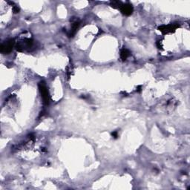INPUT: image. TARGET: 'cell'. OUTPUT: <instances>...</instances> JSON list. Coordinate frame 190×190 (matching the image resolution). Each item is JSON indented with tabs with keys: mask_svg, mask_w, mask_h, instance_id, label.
<instances>
[{
	"mask_svg": "<svg viewBox=\"0 0 190 190\" xmlns=\"http://www.w3.org/2000/svg\"><path fill=\"white\" fill-rule=\"evenodd\" d=\"M111 135H112V137L114 138H118V133H117V131H115V132H113L112 133H111Z\"/></svg>",
	"mask_w": 190,
	"mask_h": 190,
	"instance_id": "cell-9",
	"label": "cell"
},
{
	"mask_svg": "<svg viewBox=\"0 0 190 190\" xmlns=\"http://www.w3.org/2000/svg\"><path fill=\"white\" fill-rule=\"evenodd\" d=\"M178 26V24H171V25H162V26L158 28V30L161 31L162 33H168V32H172V31H175Z\"/></svg>",
	"mask_w": 190,
	"mask_h": 190,
	"instance_id": "cell-3",
	"label": "cell"
},
{
	"mask_svg": "<svg viewBox=\"0 0 190 190\" xmlns=\"http://www.w3.org/2000/svg\"><path fill=\"white\" fill-rule=\"evenodd\" d=\"M13 11H14V14H17V13L20 12V9H19V8H18L17 6L14 5L13 6Z\"/></svg>",
	"mask_w": 190,
	"mask_h": 190,
	"instance_id": "cell-8",
	"label": "cell"
},
{
	"mask_svg": "<svg viewBox=\"0 0 190 190\" xmlns=\"http://www.w3.org/2000/svg\"><path fill=\"white\" fill-rule=\"evenodd\" d=\"M39 92L41 94L42 98L43 100V103H45V105H48L49 102H50V96H49L48 90L47 88L46 85H45L44 82H40L39 83Z\"/></svg>",
	"mask_w": 190,
	"mask_h": 190,
	"instance_id": "cell-1",
	"label": "cell"
},
{
	"mask_svg": "<svg viewBox=\"0 0 190 190\" xmlns=\"http://www.w3.org/2000/svg\"><path fill=\"white\" fill-rule=\"evenodd\" d=\"M129 55H130V51L128 49L123 48L121 51H120V58L122 59L123 61L128 58Z\"/></svg>",
	"mask_w": 190,
	"mask_h": 190,
	"instance_id": "cell-6",
	"label": "cell"
},
{
	"mask_svg": "<svg viewBox=\"0 0 190 190\" xmlns=\"http://www.w3.org/2000/svg\"><path fill=\"white\" fill-rule=\"evenodd\" d=\"M120 11L122 12L123 14H124L126 16H129L133 13L134 8L132 7V5L129 3H126V4L122 5V6L120 8Z\"/></svg>",
	"mask_w": 190,
	"mask_h": 190,
	"instance_id": "cell-4",
	"label": "cell"
},
{
	"mask_svg": "<svg viewBox=\"0 0 190 190\" xmlns=\"http://www.w3.org/2000/svg\"><path fill=\"white\" fill-rule=\"evenodd\" d=\"M123 3L120 1H113L111 2V6L114 8H119L120 9V7L122 6Z\"/></svg>",
	"mask_w": 190,
	"mask_h": 190,
	"instance_id": "cell-7",
	"label": "cell"
},
{
	"mask_svg": "<svg viewBox=\"0 0 190 190\" xmlns=\"http://www.w3.org/2000/svg\"><path fill=\"white\" fill-rule=\"evenodd\" d=\"M80 21L77 20H76L75 21L73 22V23H72V25H71V28L70 33H68V36H69V37H72L75 35V33H77V31L78 28H79V26H80Z\"/></svg>",
	"mask_w": 190,
	"mask_h": 190,
	"instance_id": "cell-5",
	"label": "cell"
},
{
	"mask_svg": "<svg viewBox=\"0 0 190 190\" xmlns=\"http://www.w3.org/2000/svg\"><path fill=\"white\" fill-rule=\"evenodd\" d=\"M14 44H15V43H14V39H10V40L7 41L6 43H3L1 45L0 51L2 53H4V54H9L13 50Z\"/></svg>",
	"mask_w": 190,
	"mask_h": 190,
	"instance_id": "cell-2",
	"label": "cell"
},
{
	"mask_svg": "<svg viewBox=\"0 0 190 190\" xmlns=\"http://www.w3.org/2000/svg\"><path fill=\"white\" fill-rule=\"evenodd\" d=\"M141 91V85H139L138 88H137V91H138V92H140V91Z\"/></svg>",
	"mask_w": 190,
	"mask_h": 190,
	"instance_id": "cell-10",
	"label": "cell"
}]
</instances>
